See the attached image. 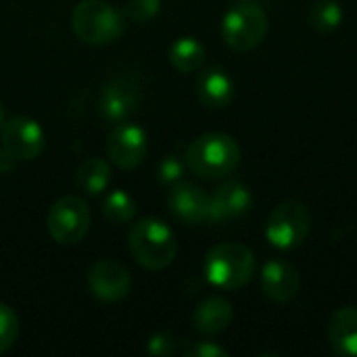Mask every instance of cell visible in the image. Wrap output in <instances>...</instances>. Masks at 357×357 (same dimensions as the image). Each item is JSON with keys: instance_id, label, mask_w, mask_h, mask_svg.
<instances>
[{"instance_id": "cell-1", "label": "cell", "mask_w": 357, "mask_h": 357, "mask_svg": "<svg viewBox=\"0 0 357 357\" xmlns=\"http://www.w3.org/2000/svg\"><path fill=\"white\" fill-rule=\"evenodd\" d=\"M184 161L186 167L199 178H226L234 174L241 163V146L228 134H203L190 142Z\"/></svg>"}, {"instance_id": "cell-2", "label": "cell", "mask_w": 357, "mask_h": 357, "mask_svg": "<svg viewBox=\"0 0 357 357\" xmlns=\"http://www.w3.org/2000/svg\"><path fill=\"white\" fill-rule=\"evenodd\" d=\"M128 245L134 259L153 272L172 266L178 253V238L174 230L157 218L138 220L128 234Z\"/></svg>"}, {"instance_id": "cell-3", "label": "cell", "mask_w": 357, "mask_h": 357, "mask_svg": "<svg viewBox=\"0 0 357 357\" xmlns=\"http://www.w3.org/2000/svg\"><path fill=\"white\" fill-rule=\"evenodd\" d=\"M255 266V255L247 245L222 243L209 249V253L205 255L203 272L213 287L236 291L251 282Z\"/></svg>"}, {"instance_id": "cell-4", "label": "cell", "mask_w": 357, "mask_h": 357, "mask_svg": "<svg viewBox=\"0 0 357 357\" xmlns=\"http://www.w3.org/2000/svg\"><path fill=\"white\" fill-rule=\"evenodd\" d=\"M71 27L82 42L105 46L123 33V15L105 0H82L71 13Z\"/></svg>"}, {"instance_id": "cell-5", "label": "cell", "mask_w": 357, "mask_h": 357, "mask_svg": "<svg viewBox=\"0 0 357 357\" xmlns=\"http://www.w3.org/2000/svg\"><path fill=\"white\" fill-rule=\"evenodd\" d=\"M270 29V19L266 10L257 4L243 2L232 6L222 19V38L226 46L238 52L257 48Z\"/></svg>"}, {"instance_id": "cell-6", "label": "cell", "mask_w": 357, "mask_h": 357, "mask_svg": "<svg viewBox=\"0 0 357 357\" xmlns=\"http://www.w3.org/2000/svg\"><path fill=\"white\" fill-rule=\"evenodd\" d=\"M312 230V213L299 201L280 203L266 222V238L272 247L291 251L297 249Z\"/></svg>"}, {"instance_id": "cell-7", "label": "cell", "mask_w": 357, "mask_h": 357, "mask_svg": "<svg viewBox=\"0 0 357 357\" xmlns=\"http://www.w3.org/2000/svg\"><path fill=\"white\" fill-rule=\"evenodd\" d=\"M90 228V211L79 197H61L46 215V230L59 245H77Z\"/></svg>"}, {"instance_id": "cell-8", "label": "cell", "mask_w": 357, "mask_h": 357, "mask_svg": "<svg viewBox=\"0 0 357 357\" xmlns=\"http://www.w3.org/2000/svg\"><path fill=\"white\" fill-rule=\"evenodd\" d=\"M149 151L146 132L134 121H119L107 136V155L113 165L119 169H134L138 167Z\"/></svg>"}, {"instance_id": "cell-9", "label": "cell", "mask_w": 357, "mask_h": 357, "mask_svg": "<svg viewBox=\"0 0 357 357\" xmlns=\"http://www.w3.org/2000/svg\"><path fill=\"white\" fill-rule=\"evenodd\" d=\"M140 105V82L136 75L113 77L100 92L98 113L109 123L126 121Z\"/></svg>"}, {"instance_id": "cell-10", "label": "cell", "mask_w": 357, "mask_h": 357, "mask_svg": "<svg viewBox=\"0 0 357 357\" xmlns=\"http://www.w3.org/2000/svg\"><path fill=\"white\" fill-rule=\"evenodd\" d=\"M0 140H2V146L17 161L36 159L46 146V136H44L42 126L29 117H13L4 121Z\"/></svg>"}, {"instance_id": "cell-11", "label": "cell", "mask_w": 357, "mask_h": 357, "mask_svg": "<svg viewBox=\"0 0 357 357\" xmlns=\"http://www.w3.org/2000/svg\"><path fill=\"white\" fill-rule=\"evenodd\" d=\"M88 287L100 301H121L132 291V278L123 264L115 259H100L88 270Z\"/></svg>"}, {"instance_id": "cell-12", "label": "cell", "mask_w": 357, "mask_h": 357, "mask_svg": "<svg viewBox=\"0 0 357 357\" xmlns=\"http://www.w3.org/2000/svg\"><path fill=\"white\" fill-rule=\"evenodd\" d=\"M169 213L186 224V226H199L203 222H209V197L205 190L190 182H176L167 197Z\"/></svg>"}, {"instance_id": "cell-13", "label": "cell", "mask_w": 357, "mask_h": 357, "mask_svg": "<svg viewBox=\"0 0 357 357\" xmlns=\"http://www.w3.org/2000/svg\"><path fill=\"white\" fill-rule=\"evenodd\" d=\"M261 291L274 303H291L301 291L299 270L284 259L268 261L261 270Z\"/></svg>"}, {"instance_id": "cell-14", "label": "cell", "mask_w": 357, "mask_h": 357, "mask_svg": "<svg viewBox=\"0 0 357 357\" xmlns=\"http://www.w3.org/2000/svg\"><path fill=\"white\" fill-rule=\"evenodd\" d=\"M253 205L251 190L241 182H226L209 197V222H224L245 215Z\"/></svg>"}, {"instance_id": "cell-15", "label": "cell", "mask_w": 357, "mask_h": 357, "mask_svg": "<svg viewBox=\"0 0 357 357\" xmlns=\"http://www.w3.org/2000/svg\"><path fill=\"white\" fill-rule=\"evenodd\" d=\"M197 96L209 109H224L234 98V82L222 67H207L197 79Z\"/></svg>"}, {"instance_id": "cell-16", "label": "cell", "mask_w": 357, "mask_h": 357, "mask_svg": "<svg viewBox=\"0 0 357 357\" xmlns=\"http://www.w3.org/2000/svg\"><path fill=\"white\" fill-rule=\"evenodd\" d=\"M232 318L234 312L230 301H226L224 297H209L197 305L192 314V326L197 333L205 337H213L224 333L232 324Z\"/></svg>"}, {"instance_id": "cell-17", "label": "cell", "mask_w": 357, "mask_h": 357, "mask_svg": "<svg viewBox=\"0 0 357 357\" xmlns=\"http://www.w3.org/2000/svg\"><path fill=\"white\" fill-rule=\"evenodd\" d=\"M328 341L339 356H357V307L347 305L331 316Z\"/></svg>"}, {"instance_id": "cell-18", "label": "cell", "mask_w": 357, "mask_h": 357, "mask_svg": "<svg viewBox=\"0 0 357 357\" xmlns=\"http://www.w3.org/2000/svg\"><path fill=\"white\" fill-rule=\"evenodd\" d=\"M167 59L172 63V67L180 73H192L197 69L203 67L205 63V46L192 38V36H184L178 38L169 50H167Z\"/></svg>"}, {"instance_id": "cell-19", "label": "cell", "mask_w": 357, "mask_h": 357, "mask_svg": "<svg viewBox=\"0 0 357 357\" xmlns=\"http://www.w3.org/2000/svg\"><path fill=\"white\" fill-rule=\"evenodd\" d=\"M73 180L79 190L96 197V195L105 192L111 182V165L100 157H90L75 169Z\"/></svg>"}, {"instance_id": "cell-20", "label": "cell", "mask_w": 357, "mask_h": 357, "mask_svg": "<svg viewBox=\"0 0 357 357\" xmlns=\"http://www.w3.org/2000/svg\"><path fill=\"white\" fill-rule=\"evenodd\" d=\"M343 8L337 0H316L310 6V25L320 33H331L343 23Z\"/></svg>"}, {"instance_id": "cell-21", "label": "cell", "mask_w": 357, "mask_h": 357, "mask_svg": "<svg viewBox=\"0 0 357 357\" xmlns=\"http://www.w3.org/2000/svg\"><path fill=\"white\" fill-rule=\"evenodd\" d=\"M102 215L111 224H126L136 215V201L126 190H111L102 201Z\"/></svg>"}, {"instance_id": "cell-22", "label": "cell", "mask_w": 357, "mask_h": 357, "mask_svg": "<svg viewBox=\"0 0 357 357\" xmlns=\"http://www.w3.org/2000/svg\"><path fill=\"white\" fill-rule=\"evenodd\" d=\"M19 337V318L6 303H0V354L8 351Z\"/></svg>"}, {"instance_id": "cell-23", "label": "cell", "mask_w": 357, "mask_h": 357, "mask_svg": "<svg viewBox=\"0 0 357 357\" xmlns=\"http://www.w3.org/2000/svg\"><path fill=\"white\" fill-rule=\"evenodd\" d=\"M184 172H186V161H182L176 155H167L159 163V167H157L159 180L163 184H176V182H180L184 178Z\"/></svg>"}, {"instance_id": "cell-24", "label": "cell", "mask_w": 357, "mask_h": 357, "mask_svg": "<svg viewBox=\"0 0 357 357\" xmlns=\"http://www.w3.org/2000/svg\"><path fill=\"white\" fill-rule=\"evenodd\" d=\"M182 347V341L178 337H174L172 333H159V335H153L149 339V354L153 356H174L178 354Z\"/></svg>"}, {"instance_id": "cell-25", "label": "cell", "mask_w": 357, "mask_h": 357, "mask_svg": "<svg viewBox=\"0 0 357 357\" xmlns=\"http://www.w3.org/2000/svg\"><path fill=\"white\" fill-rule=\"evenodd\" d=\"M161 10V0H130L128 4V15L136 23H146L157 17Z\"/></svg>"}, {"instance_id": "cell-26", "label": "cell", "mask_w": 357, "mask_h": 357, "mask_svg": "<svg viewBox=\"0 0 357 357\" xmlns=\"http://www.w3.org/2000/svg\"><path fill=\"white\" fill-rule=\"evenodd\" d=\"M184 354L190 357H228L226 349H222L220 345L209 343V341H201V343L188 345V347H184Z\"/></svg>"}, {"instance_id": "cell-27", "label": "cell", "mask_w": 357, "mask_h": 357, "mask_svg": "<svg viewBox=\"0 0 357 357\" xmlns=\"http://www.w3.org/2000/svg\"><path fill=\"white\" fill-rule=\"evenodd\" d=\"M15 163H17V159L2 146V149H0V174H2V172H10Z\"/></svg>"}, {"instance_id": "cell-28", "label": "cell", "mask_w": 357, "mask_h": 357, "mask_svg": "<svg viewBox=\"0 0 357 357\" xmlns=\"http://www.w3.org/2000/svg\"><path fill=\"white\" fill-rule=\"evenodd\" d=\"M2 126H4V107L0 102V132H2Z\"/></svg>"}]
</instances>
